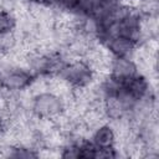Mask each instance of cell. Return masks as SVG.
I'll list each match as a JSON object with an SVG mask.
<instances>
[{
  "instance_id": "obj_1",
  "label": "cell",
  "mask_w": 159,
  "mask_h": 159,
  "mask_svg": "<svg viewBox=\"0 0 159 159\" xmlns=\"http://www.w3.org/2000/svg\"><path fill=\"white\" fill-rule=\"evenodd\" d=\"M56 76L66 81L72 88H87L94 81V72L82 58L66 63Z\"/></svg>"
},
{
  "instance_id": "obj_2",
  "label": "cell",
  "mask_w": 159,
  "mask_h": 159,
  "mask_svg": "<svg viewBox=\"0 0 159 159\" xmlns=\"http://www.w3.org/2000/svg\"><path fill=\"white\" fill-rule=\"evenodd\" d=\"M31 111L36 117L55 119L65 112V104L57 94L47 91L34 96Z\"/></svg>"
},
{
  "instance_id": "obj_3",
  "label": "cell",
  "mask_w": 159,
  "mask_h": 159,
  "mask_svg": "<svg viewBox=\"0 0 159 159\" xmlns=\"http://www.w3.org/2000/svg\"><path fill=\"white\" fill-rule=\"evenodd\" d=\"M109 75L124 83L125 81L130 80L135 75H138V68L133 58L129 57H114L111 61L109 66Z\"/></svg>"
},
{
  "instance_id": "obj_4",
  "label": "cell",
  "mask_w": 159,
  "mask_h": 159,
  "mask_svg": "<svg viewBox=\"0 0 159 159\" xmlns=\"http://www.w3.org/2000/svg\"><path fill=\"white\" fill-rule=\"evenodd\" d=\"M107 50L111 52L114 57H129L133 58V55L137 48V43H134L132 40L124 36H117L111 40H108L104 45Z\"/></svg>"
},
{
  "instance_id": "obj_5",
  "label": "cell",
  "mask_w": 159,
  "mask_h": 159,
  "mask_svg": "<svg viewBox=\"0 0 159 159\" xmlns=\"http://www.w3.org/2000/svg\"><path fill=\"white\" fill-rule=\"evenodd\" d=\"M89 140L97 148H101V149L112 148L116 143V133L108 123H104V124L97 127L91 133Z\"/></svg>"
},
{
  "instance_id": "obj_6",
  "label": "cell",
  "mask_w": 159,
  "mask_h": 159,
  "mask_svg": "<svg viewBox=\"0 0 159 159\" xmlns=\"http://www.w3.org/2000/svg\"><path fill=\"white\" fill-rule=\"evenodd\" d=\"M16 27V15L12 12L0 11V34L12 32Z\"/></svg>"
},
{
  "instance_id": "obj_7",
  "label": "cell",
  "mask_w": 159,
  "mask_h": 159,
  "mask_svg": "<svg viewBox=\"0 0 159 159\" xmlns=\"http://www.w3.org/2000/svg\"><path fill=\"white\" fill-rule=\"evenodd\" d=\"M4 130V120H2V118H1V116H0V133Z\"/></svg>"
},
{
  "instance_id": "obj_8",
  "label": "cell",
  "mask_w": 159,
  "mask_h": 159,
  "mask_svg": "<svg viewBox=\"0 0 159 159\" xmlns=\"http://www.w3.org/2000/svg\"><path fill=\"white\" fill-rule=\"evenodd\" d=\"M40 1H42V2H46V1H47V0H40Z\"/></svg>"
},
{
  "instance_id": "obj_9",
  "label": "cell",
  "mask_w": 159,
  "mask_h": 159,
  "mask_svg": "<svg viewBox=\"0 0 159 159\" xmlns=\"http://www.w3.org/2000/svg\"><path fill=\"white\" fill-rule=\"evenodd\" d=\"M26 1H35V0H26Z\"/></svg>"
}]
</instances>
